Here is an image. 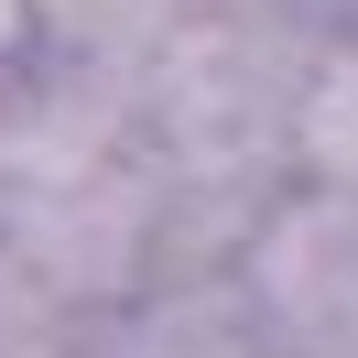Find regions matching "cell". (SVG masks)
Wrapping results in <instances>:
<instances>
[{"mask_svg": "<svg viewBox=\"0 0 358 358\" xmlns=\"http://www.w3.org/2000/svg\"><path fill=\"white\" fill-rule=\"evenodd\" d=\"M336 358H358V304H348V326H336Z\"/></svg>", "mask_w": 358, "mask_h": 358, "instance_id": "cell-7", "label": "cell"}, {"mask_svg": "<svg viewBox=\"0 0 358 358\" xmlns=\"http://www.w3.org/2000/svg\"><path fill=\"white\" fill-rule=\"evenodd\" d=\"M293 174L358 196V22H336L315 44V76L293 98Z\"/></svg>", "mask_w": 358, "mask_h": 358, "instance_id": "cell-5", "label": "cell"}, {"mask_svg": "<svg viewBox=\"0 0 358 358\" xmlns=\"http://www.w3.org/2000/svg\"><path fill=\"white\" fill-rule=\"evenodd\" d=\"M76 358H271V348L250 326L239 282L228 271H196V282H141L131 304L87 315L76 326Z\"/></svg>", "mask_w": 358, "mask_h": 358, "instance_id": "cell-4", "label": "cell"}, {"mask_svg": "<svg viewBox=\"0 0 358 358\" xmlns=\"http://www.w3.org/2000/svg\"><path fill=\"white\" fill-rule=\"evenodd\" d=\"M228 282H239V304H250L271 358H336V326L358 304V196L282 174L271 206L250 217Z\"/></svg>", "mask_w": 358, "mask_h": 358, "instance_id": "cell-3", "label": "cell"}, {"mask_svg": "<svg viewBox=\"0 0 358 358\" xmlns=\"http://www.w3.org/2000/svg\"><path fill=\"white\" fill-rule=\"evenodd\" d=\"M152 217H163V185H152V152H120L98 174H66V185H33V196L0 206V261L22 271L66 326L131 304L152 282Z\"/></svg>", "mask_w": 358, "mask_h": 358, "instance_id": "cell-2", "label": "cell"}, {"mask_svg": "<svg viewBox=\"0 0 358 358\" xmlns=\"http://www.w3.org/2000/svg\"><path fill=\"white\" fill-rule=\"evenodd\" d=\"M326 11L304 0H196L163 55L141 66V152L174 174L282 185L293 174V98L315 76Z\"/></svg>", "mask_w": 358, "mask_h": 358, "instance_id": "cell-1", "label": "cell"}, {"mask_svg": "<svg viewBox=\"0 0 358 358\" xmlns=\"http://www.w3.org/2000/svg\"><path fill=\"white\" fill-rule=\"evenodd\" d=\"M304 11H326V22H358V0H304Z\"/></svg>", "mask_w": 358, "mask_h": 358, "instance_id": "cell-6", "label": "cell"}]
</instances>
